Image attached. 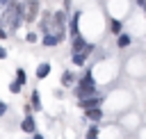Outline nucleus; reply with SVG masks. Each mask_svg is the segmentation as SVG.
<instances>
[{"label": "nucleus", "mask_w": 146, "mask_h": 139, "mask_svg": "<svg viewBox=\"0 0 146 139\" xmlns=\"http://www.w3.org/2000/svg\"><path fill=\"white\" fill-rule=\"evenodd\" d=\"M25 41H27V43H36V41H39V34H36L34 30H30L27 36H25Z\"/></svg>", "instance_id": "17"}, {"label": "nucleus", "mask_w": 146, "mask_h": 139, "mask_svg": "<svg viewBox=\"0 0 146 139\" xmlns=\"http://www.w3.org/2000/svg\"><path fill=\"white\" fill-rule=\"evenodd\" d=\"M71 62H73L75 66H84V64H87V55H84V52H71Z\"/></svg>", "instance_id": "14"}, {"label": "nucleus", "mask_w": 146, "mask_h": 139, "mask_svg": "<svg viewBox=\"0 0 146 139\" xmlns=\"http://www.w3.org/2000/svg\"><path fill=\"white\" fill-rule=\"evenodd\" d=\"M84 118L91 121V123H98V121L103 118V109H100V107H96V109H84Z\"/></svg>", "instance_id": "9"}, {"label": "nucleus", "mask_w": 146, "mask_h": 139, "mask_svg": "<svg viewBox=\"0 0 146 139\" xmlns=\"http://www.w3.org/2000/svg\"><path fill=\"white\" fill-rule=\"evenodd\" d=\"M34 75H36V80H43V77H48V75H50V64H48V62H41V64L36 66Z\"/></svg>", "instance_id": "10"}, {"label": "nucleus", "mask_w": 146, "mask_h": 139, "mask_svg": "<svg viewBox=\"0 0 146 139\" xmlns=\"http://www.w3.org/2000/svg\"><path fill=\"white\" fill-rule=\"evenodd\" d=\"M59 82H62V87H66V89H73V84L78 82V75H75L73 71H64Z\"/></svg>", "instance_id": "8"}, {"label": "nucleus", "mask_w": 146, "mask_h": 139, "mask_svg": "<svg viewBox=\"0 0 146 139\" xmlns=\"http://www.w3.org/2000/svg\"><path fill=\"white\" fill-rule=\"evenodd\" d=\"M41 43H43L46 48H57V46H59V39H57L55 34H43V36H41Z\"/></svg>", "instance_id": "12"}, {"label": "nucleus", "mask_w": 146, "mask_h": 139, "mask_svg": "<svg viewBox=\"0 0 146 139\" xmlns=\"http://www.w3.org/2000/svg\"><path fill=\"white\" fill-rule=\"evenodd\" d=\"M80 11H73V16L68 18V36H75V34H80V27H78V23H80Z\"/></svg>", "instance_id": "7"}, {"label": "nucleus", "mask_w": 146, "mask_h": 139, "mask_svg": "<svg viewBox=\"0 0 146 139\" xmlns=\"http://www.w3.org/2000/svg\"><path fill=\"white\" fill-rule=\"evenodd\" d=\"M7 112H9V105H7L5 100H0V116H5Z\"/></svg>", "instance_id": "19"}, {"label": "nucleus", "mask_w": 146, "mask_h": 139, "mask_svg": "<svg viewBox=\"0 0 146 139\" xmlns=\"http://www.w3.org/2000/svg\"><path fill=\"white\" fill-rule=\"evenodd\" d=\"M21 130L27 132V134H34V132H36V118H34L32 114H27V116L21 121Z\"/></svg>", "instance_id": "6"}, {"label": "nucleus", "mask_w": 146, "mask_h": 139, "mask_svg": "<svg viewBox=\"0 0 146 139\" xmlns=\"http://www.w3.org/2000/svg\"><path fill=\"white\" fill-rule=\"evenodd\" d=\"M23 112H25V116H27V114H32V105H25V107H23Z\"/></svg>", "instance_id": "22"}, {"label": "nucleus", "mask_w": 146, "mask_h": 139, "mask_svg": "<svg viewBox=\"0 0 146 139\" xmlns=\"http://www.w3.org/2000/svg\"><path fill=\"white\" fill-rule=\"evenodd\" d=\"M16 82L23 87L25 82H27V75H25V68H16Z\"/></svg>", "instance_id": "16"}, {"label": "nucleus", "mask_w": 146, "mask_h": 139, "mask_svg": "<svg viewBox=\"0 0 146 139\" xmlns=\"http://www.w3.org/2000/svg\"><path fill=\"white\" fill-rule=\"evenodd\" d=\"M18 2H21L23 23H27V25L36 23V18H39V11H41V0H18Z\"/></svg>", "instance_id": "3"}, {"label": "nucleus", "mask_w": 146, "mask_h": 139, "mask_svg": "<svg viewBox=\"0 0 146 139\" xmlns=\"http://www.w3.org/2000/svg\"><path fill=\"white\" fill-rule=\"evenodd\" d=\"M32 139H46V137H43L41 132H34V134H32Z\"/></svg>", "instance_id": "23"}, {"label": "nucleus", "mask_w": 146, "mask_h": 139, "mask_svg": "<svg viewBox=\"0 0 146 139\" xmlns=\"http://www.w3.org/2000/svg\"><path fill=\"white\" fill-rule=\"evenodd\" d=\"M135 2H137V7H141V9L146 7V0H135Z\"/></svg>", "instance_id": "24"}, {"label": "nucleus", "mask_w": 146, "mask_h": 139, "mask_svg": "<svg viewBox=\"0 0 146 139\" xmlns=\"http://www.w3.org/2000/svg\"><path fill=\"white\" fill-rule=\"evenodd\" d=\"M87 43H89V41H87L82 34H75V36H71V52H84Z\"/></svg>", "instance_id": "5"}, {"label": "nucleus", "mask_w": 146, "mask_h": 139, "mask_svg": "<svg viewBox=\"0 0 146 139\" xmlns=\"http://www.w3.org/2000/svg\"><path fill=\"white\" fill-rule=\"evenodd\" d=\"M110 32H112V34H121V32H123V25H121V21H116V18H110Z\"/></svg>", "instance_id": "15"}, {"label": "nucleus", "mask_w": 146, "mask_h": 139, "mask_svg": "<svg viewBox=\"0 0 146 139\" xmlns=\"http://www.w3.org/2000/svg\"><path fill=\"white\" fill-rule=\"evenodd\" d=\"M7 55H9V52H7V48H2V46H0V59H7Z\"/></svg>", "instance_id": "20"}, {"label": "nucleus", "mask_w": 146, "mask_h": 139, "mask_svg": "<svg viewBox=\"0 0 146 139\" xmlns=\"http://www.w3.org/2000/svg\"><path fill=\"white\" fill-rule=\"evenodd\" d=\"M30 105H32V109H36V112H41V109H43V105H41V93H39V89H34V91L30 93Z\"/></svg>", "instance_id": "11"}, {"label": "nucleus", "mask_w": 146, "mask_h": 139, "mask_svg": "<svg viewBox=\"0 0 146 139\" xmlns=\"http://www.w3.org/2000/svg\"><path fill=\"white\" fill-rule=\"evenodd\" d=\"M130 43H132V36H130V34H125V32L116 34V46H119V48H128Z\"/></svg>", "instance_id": "13"}, {"label": "nucleus", "mask_w": 146, "mask_h": 139, "mask_svg": "<svg viewBox=\"0 0 146 139\" xmlns=\"http://www.w3.org/2000/svg\"><path fill=\"white\" fill-rule=\"evenodd\" d=\"M103 100H105V96L98 91V93H94V96H89V98H80L78 100V107L84 112V109H96V107H100L103 105Z\"/></svg>", "instance_id": "4"}, {"label": "nucleus", "mask_w": 146, "mask_h": 139, "mask_svg": "<svg viewBox=\"0 0 146 139\" xmlns=\"http://www.w3.org/2000/svg\"><path fill=\"white\" fill-rule=\"evenodd\" d=\"M21 89H23V87H21V84H18L16 80H14L11 84H9V91H11V93H21Z\"/></svg>", "instance_id": "18"}, {"label": "nucleus", "mask_w": 146, "mask_h": 139, "mask_svg": "<svg viewBox=\"0 0 146 139\" xmlns=\"http://www.w3.org/2000/svg\"><path fill=\"white\" fill-rule=\"evenodd\" d=\"M23 25V14H21V2L11 0L7 2L5 9H0V27L7 30V34H14Z\"/></svg>", "instance_id": "1"}, {"label": "nucleus", "mask_w": 146, "mask_h": 139, "mask_svg": "<svg viewBox=\"0 0 146 139\" xmlns=\"http://www.w3.org/2000/svg\"><path fill=\"white\" fill-rule=\"evenodd\" d=\"M7 36H9V34H7V30H2V27H0V41H5Z\"/></svg>", "instance_id": "21"}, {"label": "nucleus", "mask_w": 146, "mask_h": 139, "mask_svg": "<svg viewBox=\"0 0 146 139\" xmlns=\"http://www.w3.org/2000/svg\"><path fill=\"white\" fill-rule=\"evenodd\" d=\"M94 93H98L96 80L91 77V71H84V75H82V77H78V82H75L73 96L80 100V98H89V96H94Z\"/></svg>", "instance_id": "2"}]
</instances>
